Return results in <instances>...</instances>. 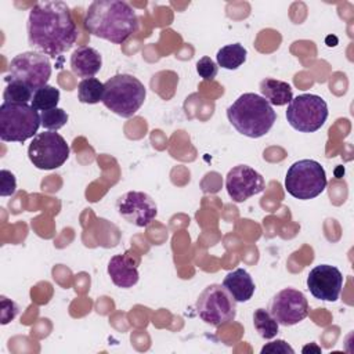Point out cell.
I'll return each instance as SVG.
<instances>
[{
  "instance_id": "obj_8",
  "label": "cell",
  "mask_w": 354,
  "mask_h": 354,
  "mask_svg": "<svg viewBox=\"0 0 354 354\" xmlns=\"http://www.w3.org/2000/svg\"><path fill=\"white\" fill-rule=\"evenodd\" d=\"M328 119V105L317 94H300L288 104L286 120L297 131L314 133Z\"/></svg>"
},
{
  "instance_id": "obj_24",
  "label": "cell",
  "mask_w": 354,
  "mask_h": 354,
  "mask_svg": "<svg viewBox=\"0 0 354 354\" xmlns=\"http://www.w3.org/2000/svg\"><path fill=\"white\" fill-rule=\"evenodd\" d=\"M68 119H69L68 113L58 106L40 112L41 126H43V129L50 130V131H57L61 127H64L66 124Z\"/></svg>"
},
{
  "instance_id": "obj_9",
  "label": "cell",
  "mask_w": 354,
  "mask_h": 354,
  "mask_svg": "<svg viewBox=\"0 0 354 354\" xmlns=\"http://www.w3.org/2000/svg\"><path fill=\"white\" fill-rule=\"evenodd\" d=\"M50 76L51 62L48 57L37 51H25L11 59L6 80L21 82L35 93L47 84Z\"/></svg>"
},
{
  "instance_id": "obj_17",
  "label": "cell",
  "mask_w": 354,
  "mask_h": 354,
  "mask_svg": "<svg viewBox=\"0 0 354 354\" xmlns=\"http://www.w3.org/2000/svg\"><path fill=\"white\" fill-rule=\"evenodd\" d=\"M223 286L228 290L236 303L250 300L256 288L250 274L243 268H235L234 271H230L223 279Z\"/></svg>"
},
{
  "instance_id": "obj_5",
  "label": "cell",
  "mask_w": 354,
  "mask_h": 354,
  "mask_svg": "<svg viewBox=\"0 0 354 354\" xmlns=\"http://www.w3.org/2000/svg\"><path fill=\"white\" fill-rule=\"evenodd\" d=\"M41 126L40 115L28 104L0 105V138L6 142H24L33 138Z\"/></svg>"
},
{
  "instance_id": "obj_2",
  "label": "cell",
  "mask_w": 354,
  "mask_h": 354,
  "mask_svg": "<svg viewBox=\"0 0 354 354\" xmlns=\"http://www.w3.org/2000/svg\"><path fill=\"white\" fill-rule=\"evenodd\" d=\"M84 28L93 36L115 44L124 43L138 29L134 8L122 0H95L84 15Z\"/></svg>"
},
{
  "instance_id": "obj_19",
  "label": "cell",
  "mask_w": 354,
  "mask_h": 354,
  "mask_svg": "<svg viewBox=\"0 0 354 354\" xmlns=\"http://www.w3.org/2000/svg\"><path fill=\"white\" fill-rule=\"evenodd\" d=\"M248 51L241 43H232L221 47L216 54L217 65L224 69H238L246 61Z\"/></svg>"
},
{
  "instance_id": "obj_27",
  "label": "cell",
  "mask_w": 354,
  "mask_h": 354,
  "mask_svg": "<svg viewBox=\"0 0 354 354\" xmlns=\"http://www.w3.org/2000/svg\"><path fill=\"white\" fill-rule=\"evenodd\" d=\"M266 353H282V354H286V353H290L293 354L295 350L285 342V340H275V342H270L267 343L263 348H261V354H266Z\"/></svg>"
},
{
  "instance_id": "obj_15",
  "label": "cell",
  "mask_w": 354,
  "mask_h": 354,
  "mask_svg": "<svg viewBox=\"0 0 354 354\" xmlns=\"http://www.w3.org/2000/svg\"><path fill=\"white\" fill-rule=\"evenodd\" d=\"M138 264L140 257L130 250L112 256L106 270L113 285L123 289L134 286L140 278Z\"/></svg>"
},
{
  "instance_id": "obj_22",
  "label": "cell",
  "mask_w": 354,
  "mask_h": 354,
  "mask_svg": "<svg viewBox=\"0 0 354 354\" xmlns=\"http://www.w3.org/2000/svg\"><path fill=\"white\" fill-rule=\"evenodd\" d=\"M59 102V90L54 86L46 84L33 93L30 105L36 111H48L57 108Z\"/></svg>"
},
{
  "instance_id": "obj_20",
  "label": "cell",
  "mask_w": 354,
  "mask_h": 354,
  "mask_svg": "<svg viewBox=\"0 0 354 354\" xmlns=\"http://www.w3.org/2000/svg\"><path fill=\"white\" fill-rule=\"evenodd\" d=\"M253 325L257 333L263 339H272L278 333V326L279 324L275 321V318L270 314L268 310L266 308H257L253 313Z\"/></svg>"
},
{
  "instance_id": "obj_16",
  "label": "cell",
  "mask_w": 354,
  "mask_h": 354,
  "mask_svg": "<svg viewBox=\"0 0 354 354\" xmlns=\"http://www.w3.org/2000/svg\"><path fill=\"white\" fill-rule=\"evenodd\" d=\"M101 66L102 57L93 47L80 46L71 55V69L77 77H93L100 72Z\"/></svg>"
},
{
  "instance_id": "obj_7",
  "label": "cell",
  "mask_w": 354,
  "mask_h": 354,
  "mask_svg": "<svg viewBox=\"0 0 354 354\" xmlns=\"http://www.w3.org/2000/svg\"><path fill=\"white\" fill-rule=\"evenodd\" d=\"M199 318L212 326H221L235 319L236 301L228 290L218 283L207 285L196 300Z\"/></svg>"
},
{
  "instance_id": "obj_6",
  "label": "cell",
  "mask_w": 354,
  "mask_h": 354,
  "mask_svg": "<svg viewBox=\"0 0 354 354\" xmlns=\"http://www.w3.org/2000/svg\"><path fill=\"white\" fill-rule=\"evenodd\" d=\"M326 173L319 162L301 159L289 166L285 189L296 199L307 201L321 195L326 188Z\"/></svg>"
},
{
  "instance_id": "obj_25",
  "label": "cell",
  "mask_w": 354,
  "mask_h": 354,
  "mask_svg": "<svg viewBox=\"0 0 354 354\" xmlns=\"http://www.w3.org/2000/svg\"><path fill=\"white\" fill-rule=\"evenodd\" d=\"M196 72L203 80H213L217 76L218 66L210 57H202L196 62Z\"/></svg>"
},
{
  "instance_id": "obj_28",
  "label": "cell",
  "mask_w": 354,
  "mask_h": 354,
  "mask_svg": "<svg viewBox=\"0 0 354 354\" xmlns=\"http://www.w3.org/2000/svg\"><path fill=\"white\" fill-rule=\"evenodd\" d=\"M301 351H303V353H307V351H315V353H321V348H319V347H317V346H314V344H308V346H304Z\"/></svg>"
},
{
  "instance_id": "obj_13",
  "label": "cell",
  "mask_w": 354,
  "mask_h": 354,
  "mask_svg": "<svg viewBox=\"0 0 354 354\" xmlns=\"http://www.w3.org/2000/svg\"><path fill=\"white\" fill-rule=\"evenodd\" d=\"M225 188L230 198L235 203H241L264 191V178L253 167L238 165L227 173Z\"/></svg>"
},
{
  "instance_id": "obj_26",
  "label": "cell",
  "mask_w": 354,
  "mask_h": 354,
  "mask_svg": "<svg viewBox=\"0 0 354 354\" xmlns=\"http://www.w3.org/2000/svg\"><path fill=\"white\" fill-rule=\"evenodd\" d=\"M17 191V180L15 176L6 169L0 170V195L11 196Z\"/></svg>"
},
{
  "instance_id": "obj_11",
  "label": "cell",
  "mask_w": 354,
  "mask_h": 354,
  "mask_svg": "<svg viewBox=\"0 0 354 354\" xmlns=\"http://www.w3.org/2000/svg\"><path fill=\"white\" fill-rule=\"evenodd\" d=\"M268 311L279 325L292 326L307 317L308 303L301 290L285 288L272 296Z\"/></svg>"
},
{
  "instance_id": "obj_4",
  "label": "cell",
  "mask_w": 354,
  "mask_h": 354,
  "mask_svg": "<svg viewBox=\"0 0 354 354\" xmlns=\"http://www.w3.org/2000/svg\"><path fill=\"white\" fill-rule=\"evenodd\" d=\"M147 88L133 75L119 73L104 83L102 104L122 118H131L145 101Z\"/></svg>"
},
{
  "instance_id": "obj_10",
  "label": "cell",
  "mask_w": 354,
  "mask_h": 354,
  "mask_svg": "<svg viewBox=\"0 0 354 354\" xmlns=\"http://www.w3.org/2000/svg\"><path fill=\"white\" fill-rule=\"evenodd\" d=\"M69 145L55 131L37 133L28 147V158L36 169L53 170L61 167L69 158Z\"/></svg>"
},
{
  "instance_id": "obj_3",
  "label": "cell",
  "mask_w": 354,
  "mask_h": 354,
  "mask_svg": "<svg viewBox=\"0 0 354 354\" xmlns=\"http://www.w3.org/2000/svg\"><path fill=\"white\" fill-rule=\"evenodd\" d=\"M227 118L239 134L260 138L271 130L277 120V113L272 105L261 95L245 93L227 108Z\"/></svg>"
},
{
  "instance_id": "obj_18",
  "label": "cell",
  "mask_w": 354,
  "mask_h": 354,
  "mask_svg": "<svg viewBox=\"0 0 354 354\" xmlns=\"http://www.w3.org/2000/svg\"><path fill=\"white\" fill-rule=\"evenodd\" d=\"M261 97L266 98L270 105L282 106L292 101L293 98V90L292 86L283 80L266 77L259 84Z\"/></svg>"
},
{
  "instance_id": "obj_12",
  "label": "cell",
  "mask_w": 354,
  "mask_h": 354,
  "mask_svg": "<svg viewBox=\"0 0 354 354\" xmlns=\"http://www.w3.org/2000/svg\"><path fill=\"white\" fill-rule=\"evenodd\" d=\"M118 213L136 227H147L158 214L155 201L145 192L129 191L116 201Z\"/></svg>"
},
{
  "instance_id": "obj_21",
  "label": "cell",
  "mask_w": 354,
  "mask_h": 354,
  "mask_svg": "<svg viewBox=\"0 0 354 354\" xmlns=\"http://www.w3.org/2000/svg\"><path fill=\"white\" fill-rule=\"evenodd\" d=\"M104 83L95 77L83 79L77 84V100L83 104H97L102 101Z\"/></svg>"
},
{
  "instance_id": "obj_14",
  "label": "cell",
  "mask_w": 354,
  "mask_h": 354,
  "mask_svg": "<svg viewBox=\"0 0 354 354\" xmlns=\"http://www.w3.org/2000/svg\"><path fill=\"white\" fill-rule=\"evenodd\" d=\"M343 274L330 264H318L307 275V288L310 293L324 301H336L343 288Z\"/></svg>"
},
{
  "instance_id": "obj_1",
  "label": "cell",
  "mask_w": 354,
  "mask_h": 354,
  "mask_svg": "<svg viewBox=\"0 0 354 354\" xmlns=\"http://www.w3.org/2000/svg\"><path fill=\"white\" fill-rule=\"evenodd\" d=\"M28 43L33 50L53 58L71 50L77 40V26L66 3L39 1L28 17Z\"/></svg>"
},
{
  "instance_id": "obj_23",
  "label": "cell",
  "mask_w": 354,
  "mask_h": 354,
  "mask_svg": "<svg viewBox=\"0 0 354 354\" xmlns=\"http://www.w3.org/2000/svg\"><path fill=\"white\" fill-rule=\"evenodd\" d=\"M33 91L24 83L11 80L7 83L4 91H3V100L4 102L10 104H28L32 101Z\"/></svg>"
}]
</instances>
